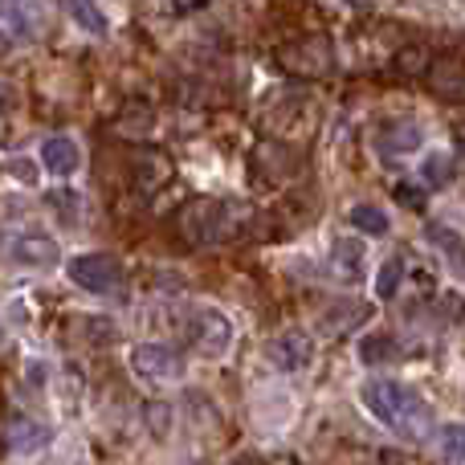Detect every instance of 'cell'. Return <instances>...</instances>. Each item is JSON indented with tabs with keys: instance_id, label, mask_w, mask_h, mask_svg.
I'll return each mask as SVG.
<instances>
[{
	"instance_id": "52a82bcc",
	"label": "cell",
	"mask_w": 465,
	"mask_h": 465,
	"mask_svg": "<svg viewBox=\"0 0 465 465\" xmlns=\"http://www.w3.org/2000/svg\"><path fill=\"white\" fill-rule=\"evenodd\" d=\"M193 339H196V347H201L209 360H221V355L232 347V322H229V314L204 306V311L196 314V322H193Z\"/></svg>"
},
{
	"instance_id": "6da1fadb",
	"label": "cell",
	"mask_w": 465,
	"mask_h": 465,
	"mask_svg": "<svg viewBox=\"0 0 465 465\" xmlns=\"http://www.w3.org/2000/svg\"><path fill=\"white\" fill-rule=\"evenodd\" d=\"M360 401H363V409L371 412V420H380L384 429H392V433H401V437H412V441L425 437L429 404L420 401L412 388L396 384V380H368V384L360 388Z\"/></svg>"
},
{
	"instance_id": "4dcf8cb0",
	"label": "cell",
	"mask_w": 465,
	"mask_h": 465,
	"mask_svg": "<svg viewBox=\"0 0 465 465\" xmlns=\"http://www.w3.org/2000/svg\"><path fill=\"white\" fill-rule=\"evenodd\" d=\"M0 339H5V331H0Z\"/></svg>"
},
{
	"instance_id": "9a60e30c",
	"label": "cell",
	"mask_w": 465,
	"mask_h": 465,
	"mask_svg": "<svg viewBox=\"0 0 465 465\" xmlns=\"http://www.w3.org/2000/svg\"><path fill=\"white\" fill-rule=\"evenodd\" d=\"M396 339L388 335V331H371V335H363L360 339V360L368 363V368H376V363H388V360H396Z\"/></svg>"
},
{
	"instance_id": "d6986e66",
	"label": "cell",
	"mask_w": 465,
	"mask_h": 465,
	"mask_svg": "<svg viewBox=\"0 0 465 465\" xmlns=\"http://www.w3.org/2000/svg\"><path fill=\"white\" fill-rule=\"evenodd\" d=\"M401 282H404V262H401V257H388V262L376 270V282H371V290H376L380 302H388V298H396Z\"/></svg>"
},
{
	"instance_id": "30bf717a",
	"label": "cell",
	"mask_w": 465,
	"mask_h": 465,
	"mask_svg": "<svg viewBox=\"0 0 465 465\" xmlns=\"http://www.w3.org/2000/svg\"><path fill=\"white\" fill-rule=\"evenodd\" d=\"M282 65H286L290 74L311 78V74L331 70V49H327V41H302V45L282 49Z\"/></svg>"
},
{
	"instance_id": "44dd1931",
	"label": "cell",
	"mask_w": 465,
	"mask_h": 465,
	"mask_svg": "<svg viewBox=\"0 0 465 465\" xmlns=\"http://www.w3.org/2000/svg\"><path fill=\"white\" fill-rule=\"evenodd\" d=\"M450 176H453V155L450 152H429L425 160H420V180H425L429 188L445 184Z\"/></svg>"
},
{
	"instance_id": "ac0fdd59",
	"label": "cell",
	"mask_w": 465,
	"mask_h": 465,
	"mask_svg": "<svg viewBox=\"0 0 465 465\" xmlns=\"http://www.w3.org/2000/svg\"><path fill=\"white\" fill-rule=\"evenodd\" d=\"M347 221H351V225L360 229V232H368V237H384V232L392 229V221H388L384 213L376 209V204H351Z\"/></svg>"
},
{
	"instance_id": "277c9868",
	"label": "cell",
	"mask_w": 465,
	"mask_h": 465,
	"mask_svg": "<svg viewBox=\"0 0 465 465\" xmlns=\"http://www.w3.org/2000/svg\"><path fill=\"white\" fill-rule=\"evenodd\" d=\"M131 371L147 384H172L184 371V363L168 343H139L131 347Z\"/></svg>"
},
{
	"instance_id": "5b68a950",
	"label": "cell",
	"mask_w": 465,
	"mask_h": 465,
	"mask_svg": "<svg viewBox=\"0 0 465 465\" xmlns=\"http://www.w3.org/2000/svg\"><path fill=\"white\" fill-rule=\"evenodd\" d=\"M425 143V131L417 127L412 119H396V123H384V127L371 135V147H376L384 160H401V155H412L420 152Z\"/></svg>"
},
{
	"instance_id": "3957f363",
	"label": "cell",
	"mask_w": 465,
	"mask_h": 465,
	"mask_svg": "<svg viewBox=\"0 0 465 465\" xmlns=\"http://www.w3.org/2000/svg\"><path fill=\"white\" fill-rule=\"evenodd\" d=\"M65 273H70V282L78 290H86V294H111L123 282V265H119V257H111V253H78V257H70Z\"/></svg>"
},
{
	"instance_id": "484cf974",
	"label": "cell",
	"mask_w": 465,
	"mask_h": 465,
	"mask_svg": "<svg viewBox=\"0 0 465 465\" xmlns=\"http://www.w3.org/2000/svg\"><path fill=\"white\" fill-rule=\"evenodd\" d=\"M5 176L21 180V184H33V180H37V168H33L29 160H8L5 163Z\"/></svg>"
},
{
	"instance_id": "7402d4cb",
	"label": "cell",
	"mask_w": 465,
	"mask_h": 465,
	"mask_svg": "<svg viewBox=\"0 0 465 465\" xmlns=\"http://www.w3.org/2000/svg\"><path fill=\"white\" fill-rule=\"evenodd\" d=\"M437 441H441L437 450H441L445 465H465V425H445Z\"/></svg>"
},
{
	"instance_id": "9c48e42d",
	"label": "cell",
	"mask_w": 465,
	"mask_h": 465,
	"mask_svg": "<svg viewBox=\"0 0 465 465\" xmlns=\"http://www.w3.org/2000/svg\"><path fill=\"white\" fill-rule=\"evenodd\" d=\"M41 168H45L49 176H57V180L74 176V172L82 168V147H78V139H70V135H49L45 143H41Z\"/></svg>"
},
{
	"instance_id": "f546056e",
	"label": "cell",
	"mask_w": 465,
	"mask_h": 465,
	"mask_svg": "<svg viewBox=\"0 0 465 465\" xmlns=\"http://www.w3.org/2000/svg\"><path fill=\"white\" fill-rule=\"evenodd\" d=\"M355 5H363V0H355Z\"/></svg>"
},
{
	"instance_id": "5bb4252c",
	"label": "cell",
	"mask_w": 465,
	"mask_h": 465,
	"mask_svg": "<svg viewBox=\"0 0 465 465\" xmlns=\"http://www.w3.org/2000/svg\"><path fill=\"white\" fill-rule=\"evenodd\" d=\"M331 273L343 282H355L363 273V245L360 241H335L331 249Z\"/></svg>"
},
{
	"instance_id": "f1b7e54d",
	"label": "cell",
	"mask_w": 465,
	"mask_h": 465,
	"mask_svg": "<svg viewBox=\"0 0 465 465\" xmlns=\"http://www.w3.org/2000/svg\"><path fill=\"white\" fill-rule=\"evenodd\" d=\"M229 465H265V461L257 458V453H241V458H232Z\"/></svg>"
},
{
	"instance_id": "2e32d148",
	"label": "cell",
	"mask_w": 465,
	"mask_h": 465,
	"mask_svg": "<svg viewBox=\"0 0 465 465\" xmlns=\"http://www.w3.org/2000/svg\"><path fill=\"white\" fill-rule=\"evenodd\" d=\"M5 437H8V445H13V450L33 453V450H41V445L49 441V429L45 425H33V420H13V425L5 429Z\"/></svg>"
},
{
	"instance_id": "8fae6325",
	"label": "cell",
	"mask_w": 465,
	"mask_h": 465,
	"mask_svg": "<svg viewBox=\"0 0 465 465\" xmlns=\"http://www.w3.org/2000/svg\"><path fill=\"white\" fill-rule=\"evenodd\" d=\"M429 245H437V253L445 257V265H450L453 273L465 282V237L453 225H441V221H433V225L425 229Z\"/></svg>"
},
{
	"instance_id": "e0dca14e",
	"label": "cell",
	"mask_w": 465,
	"mask_h": 465,
	"mask_svg": "<svg viewBox=\"0 0 465 465\" xmlns=\"http://www.w3.org/2000/svg\"><path fill=\"white\" fill-rule=\"evenodd\" d=\"M425 78H433V90L437 94H445V98H458V103H465V74L458 70V65H429V74Z\"/></svg>"
},
{
	"instance_id": "8992f818",
	"label": "cell",
	"mask_w": 465,
	"mask_h": 465,
	"mask_svg": "<svg viewBox=\"0 0 465 465\" xmlns=\"http://www.w3.org/2000/svg\"><path fill=\"white\" fill-rule=\"evenodd\" d=\"M265 355H270V363L278 371H302V368H311V360H314V343L302 331H282V335L270 339Z\"/></svg>"
},
{
	"instance_id": "7c38bea8",
	"label": "cell",
	"mask_w": 465,
	"mask_h": 465,
	"mask_svg": "<svg viewBox=\"0 0 465 465\" xmlns=\"http://www.w3.org/2000/svg\"><path fill=\"white\" fill-rule=\"evenodd\" d=\"M13 262L16 265H41V270H49V265L57 262V241L54 237H41V232H29V237H21L13 245Z\"/></svg>"
},
{
	"instance_id": "83f0119b",
	"label": "cell",
	"mask_w": 465,
	"mask_h": 465,
	"mask_svg": "<svg viewBox=\"0 0 465 465\" xmlns=\"http://www.w3.org/2000/svg\"><path fill=\"white\" fill-rule=\"evenodd\" d=\"M172 5H176V8H180V13H193V8L209 5V0H172Z\"/></svg>"
},
{
	"instance_id": "4fadbf2b",
	"label": "cell",
	"mask_w": 465,
	"mask_h": 465,
	"mask_svg": "<svg viewBox=\"0 0 465 465\" xmlns=\"http://www.w3.org/2000/svg\"><path fill=\"white\" fill-rule=\"evenodd\" d=\"M62 5L82 33H90V37H106V33H111V21H106V13L98 8V0H62Z\"/></svg>"
},
{
	"instance_id": "603a6c76",
	"label": "cell",
	"mask_w": 465,
	"mask_h": 465,
	"mask_svg": "<svg viewBox=\"0 0 465 465\" xmlns=\"http://www.w3.org/2000/svg\"><path fill=\"white\" fill-rule=\"evenodd\" d=\"M16 41H29V29L16 16V8H0V49L16 45Z\"/></svg>"
},
{
	"instance_id": "7a4b0ae2",
	"label": "cell",
	"mask_w": 465,
	"mask_h": 465,
	"mask_svg": "<svg viewBox=\"0 0 465 465\" xmlns=\"http://www.w3.org/2000/svg\"><path fill=\"white\" fill-rule=\"evenodd\" d=\"M229 204L225 201H213V196H196V201H188L184 209H180V232H184L188 245L196 249H209L217 245V241L229 237Z\"/></svg>"
},
{
	"instance_id": "4316f807",
	"label": "cell",
	"mask_w": 465,
	"mask_h": 465,
	"mask_svg": "<svg viewBox=\"0 0 465 465\" xmlns=\"http://www.w3.org/2000/svg\"><path fill=\"white\" fill-rule=\"evenodd\" d=\"M396 201L401 204H409V209H425V193H417V188H396Z\"/></svg>"
},
{
	"instance_id": "ba28073f",
	"label": "cell",
	"mask_w": 465,
	"mask_h": 465,
	"mask_svg": "<svg viewBox=\"0 0 465 465\" xmlns=\"http://www.w3.org/2000/svg\"><path fill=\"white\" fill-rule=\"evenodd\" d=\"M253 168L262 180H270V184H282V180L298 176V168H302V160L294 155V147L286 143H262L253 152Z\"/></svg>"
},
{
	"instance_id": "ffe728a7",
	"label": "cell",
	"mask_w": 465,
	"mask_h": 465,
	"mask_svg": "<svg viewBox=\"0 0 465 465\" xmlns=\"http://www.w3.org/2000/svg\"><path fill=\"white\" fill-rule=\"evenodd\" d=\"M429 65H433V54H429L425 45H404L401 54H396V70H401L404 78H425Z\"/></svg>"
},
{
	"instance_id": "d4e9b609",
	"label": "cell",
	"mask_w": 465,
	"mask_h": 465,
	"mask_svg": "<svg viewBox=\"0 0 465 465\" xmlns=\"http://www.w3.org/2000/svg\"><path fill=\"white\" fill-rule=\"evenodd\" d=\"M147 429H155V437H168V429H172L168 404H147Z\"/></svg>"
},
{
	"instance_id": "cb8c5ba5",
	"label": "cell",
	"mask_w": 465,
	"mask_h": 465,
	"mask_svg": "<svg viewBox=\"0 0 465 465\" xmlns=\"http://www.w3.org/2000/svg\"><path fill=\"white\" fill-rule=\"evenodd\" d=\"M168 160H160V155H143L139 160V184H143V193H152V188H160V180H168Z\"/></svg>"
}]
</instances>
